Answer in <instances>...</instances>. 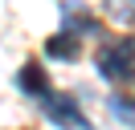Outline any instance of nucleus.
Returning a JSON list of instances; mask_svg holds the SVG:
<instances>
[{"label":"nucleus","instance_id":"nucleus-4","mask_svg":"<svg viewBox=\"0 0 135 130\" xmlns=\"http://www.w3.org/2000/svg\"><path fill=\"white\" fill-rule=\"evenodd\" d=\"M61 16H66V24H70V32L74 37H82V32H98V20H94L90 12H82V4H61Z\"/></svg>","mask_w":135,"mask_h":130},{"label":"nucleus","instance_id":"nucleus-5","mask_svg":"<svg viewBox=\"0 0 135 130\" xmlns=\"http://www.w3.org/2000/svg\"><path fill=\"white\" fill-rule=\"evenodd\" d=\"M45 53H49V57H57V61H74L82 49H78V37H74V32H57V37H49V41H45Z\"/></svg>","mask_w":135,"mask_h":130},{"label":"nucleus","instance_id":"nucleus-3","mask_svg":"<svg viewBox=\"0 0 135 130\" xmlns=\"http://www.w3.org/2000/svg\"><path fill=\"white\" fill-rule=\"evenodd\" d=\"M17 81H21V89H25L29 98H37V102L53 94V89H49V77H45V69H41L37 61H29L25 69H21V77H17Z\"/></svg>","mask_w":135,"mask_h":130},{"label":"nucleus","instance_id":"nucleus-1","mask_svg":"<svg viewBox=\"0 0 135 130\" xmlns=\"http://www.w3.org/2000/svg\"><path fill=\"white\" fill-rule=\"evenodd\" d=\"M98 77L107 81H135V37H115L98 49L94 57Z\"/></svg>","mask_w":135,"mask_h":130},{"label":"nucleus","instance_id":"nucleus-2","mask_svg":"<svg viewBox=\"0 0 135 130\" xmlns=\"http://www.w3.org/2000/svg\"><path fill=\"white\" fill-rule=\"evenodd\" d=\"M41 110H45V118L57 122L61 130H90V122H86L82 106H78L74 98H66V94H49V98H41Z\"/></svg>","mask_w":135,"mask_h":130},{"label":"nucleus","instance_id":"nucleus-7","mask_svg":"<svg viewBox=\"0 0 135 130\" xmlns=\"http://www.w3.org/2000/svg\"><path fill=\"white\" fill-rule=\"evenodd\" d=\"M110 110H115L119 118L127 122V126H135V110H131V106H127V98H119V94H115V98H110Z\"/></svg>","mask_w":135,"mask_h":130},{"label":"nucleus","instance_id":"nucleus-6","mask_svg":"<svg viewBox=\"0 0 135 130\" xmlns=\"http://www.w3.org/2000/svg\"><path fill=\"white\" fill-rule=\"evenodd\" d=\"M107 16L119 24H135V0H107Z\"/></svg>","mask_w":135,"mask_h":130}]
</instances>
